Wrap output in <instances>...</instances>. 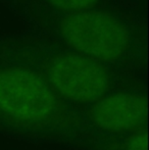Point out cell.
<instances>
[{
	"mask_svg": "<svg viewBox=\"0 0 149 150\" xmlns=\"http://www.w3.org/2000/svg\"><path fill=\"white\" fill-rule=\"evenodd\" d=\"M81 110L34 71L0 62V135L72 148L86 133Z\"/></svg>",
	"mask_w": 149,
	"mask_h": 150,
	"instance_id": "6da1fadb",
	"label": "cell"
},
{
	"mask_svg": "<svg viewBox=\"0 0 149 150\" xmlns=\"http://www.w3.org/2000/svg\"><path fill=\"white\" fill-rule=\"evenodd\" d=\"M0 62L34 71L58 96L80 110L108 91L134 82L112 65L66 46L34 40L0 39Z\"/></svg>",
	"mask_w": 149,
	"mask_h": 150,
	"instance_id": "7a4b0ae2",
	"label": "cell"
},
{
	"mask_svg": "<svg viewBox=\"0 0 149 150\" xmlns=\"http://www.w3.org/2000/svg\"><path fill=\"white\" fill-rule=\"evenodd\" d=\"M41 25L66 47L114 65L124 62L132 50V37L123 22L104 11L59 10L44 16Z\"/></svg>",
	"mask_w": 149,
	"mask_h": 150,
	"instance_id": "3957f363",
	"label": "cell"
},
{
	"mask_svg": "<svg viewBox=\"0 0 149 150\" xmlns=\"http://www.w3.org/2000/svg\"><path fill=\"white\" fill-rule=\"evenodd\" d=\"M87 131L128 134L147 129V96L141 83L131 82L108 91L81 108Z\"/></svg>",
	"mask_w": 149,
	"mask_h": 150,
	"instance_id": "277c9868",
	"label": "cell"
},
{
	"mask_svg": "<svg viewBox=\"0 0 149 150\" xmlns=\"http://www.w3.org/2000/svg\"><path fill=\"white\" fill-rule=\"evenodd\" d=\"M77 150H147V129L128 134L86 131L72 147Z\"/></svg>",
	"mask_w": 149,
	"mask_h": 150,
	"instance_id": "5b68a950",
	"label": "cell"
},
{
	"mask_svg": "<svg viewBox=\"0 0 149 150\" xmlns=\"http://www.w3.org/2000/svg\"><path fill=\"white\" fill-rule=\"evenodd\" d=\"M45 3L59 10H83L91 9L99 0H43Z\"/></svg>",
	"mask_w": 149,
	"mask_h": 150,
	"instance_id": "8992f818",
	"label": "cell"
}]
</instances>
